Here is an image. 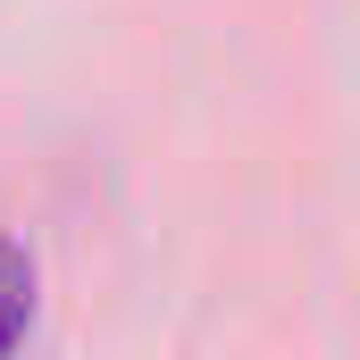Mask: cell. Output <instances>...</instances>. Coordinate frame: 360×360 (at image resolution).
<instances>
[{
    "instance_id": "6da1fadb",
    "label": "cell",
    "mask_w": 360,
    "mask_h": 360,
    "mask_svg": "<svg viewBox=\"0 0 360 360\" xmlns=\"http://www.w3.org/2000/svg\"><path fill=\"white\" fill-rule=\"evenodd\" d=\"M25 302H34V260H25V243L0 226V352H8V335L25 327Z\"/></svg>"
}]
</instances>
